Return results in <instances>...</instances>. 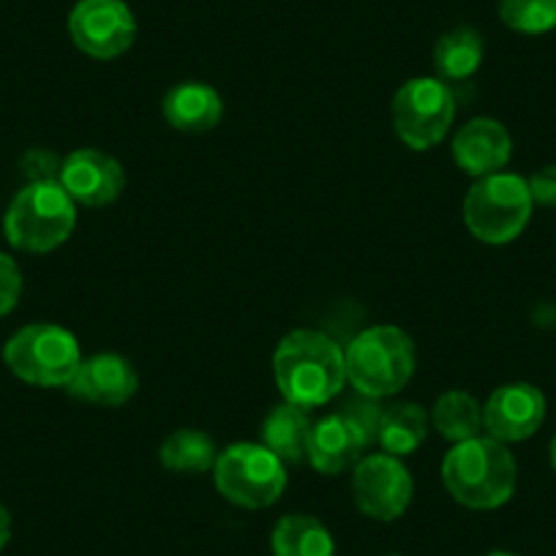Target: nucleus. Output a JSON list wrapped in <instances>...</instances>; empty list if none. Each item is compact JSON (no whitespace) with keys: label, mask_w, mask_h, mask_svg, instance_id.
Segmentation results:
<instances>
[{"label":"nucleus","mask_w":556,"mask_h":556,"mask_svg":"<svg viewBox=\"0 0 556 556\" xmlns=\"http://www.w3.org/2000/svg\"><path fill=\"white\" fill-rule=\"evenodd\" d=\"M218 458V445L207 431L178 429L159 447V462L173 475H205Z\"/></svg>","instance_id":"obj_22"},{"label":"nucleus","mask_w":556,"mask_h":556,"mask_svg":"<svg viewBox=\"0 0 556 556\" xmlns=\"http://www.w3.org/2000/svg\"><path fill=\"white\" fill-rule=\"evenodd\" d=\"M218 494L243 510H265L287 491V464L262 442H235L213 464Z\"/></svg>","instance_id":"obj_7"},{"label":"nucleus","mask_w":556,"mask_h":556,"mask_svg":"<svg viewBox=\"0 0 556 556\" xmlns=\"http://www.w3.org/2000/svg\"><path fill=\"white\" fill-rule=\"evenodd\" d=\"M23 290H25L23 267H20V262L14 260V256L0 251V317H9V314L20 306V301H23Z\"/></svg>","instance_id":"obj_25"},{"label":"nucleus","mask_w":556,"mask_h":556,"mask_svg":"<svg viewBox=\"0 0 556 556\" xmlns=\"http://www.w3.org/2000/svg\"><path fill=\"white\" fill-rule=\"evenodd\" d=\"M346 384L368 399H390L415 377V341L399 325H371L346 344Z\"/></svg>","instance_id":"obj_3"},{"label":"nucleus","mask_w":556,"mask_h":556,"mask_svg":"<svg viewBox=\"0 0 556 556\" xmlns=\"http://www.w3.org/2000/svg\"><path fill=\"white\" fill-rule=\"evenodd\" d=\"M352 500L371 521H399L415 500V478L404 458L390 453H368L352 469Z\"/></svg>","instance_id":"obj_9"},{"label":"nucleus","mask_w":556,"mask_h":556,"mask_svg":"<svg viewBox=\"0 0 556 556\" xmlns=\"http://www.w3.org/2000/svg\"><path fill=\"white\" fill-rule=\"evenodd\" d=\"M451 153L456 167L478 180L505 173L513 159V137L494 117H472L453 134Z\"/></svg>","instance_id":"obj_15"},{"label":"nucleus","mask_w":556,"mask_h":556,"mask_svg":"<svg viewBox=\"0 0 556 556\" xmlns=\"http://www.w3.org/2000/svg\"><path fill=\"white\" fill-rule=\"evenodd\" d=\"M366 447H371L366 431L344 409H339L314 420L306 462L319 475L336 478V475L355 469L361 458L366 456Z\"/></svg>","instance_id":"obj_14"},{"label":"nucleus","mask_w":556,"mask_h":556,"mask_svg":"<svg viewBox=\"0 0 556 556\" xmlns=\"http://www.w3.org/2000/svg\"><path fill=\"white\" fill-rule=\"evenodd\" d=\"M545 395L532 382L500 384L483 404V431L513 445L540 431L545 420Z\"/></svg>","instance_id":"obj_11"},{"label":"nucleus","mask_w":556,"mask_h":556,"mask_svg":"<svg viewBox=\"0 0 556 556\" xmlns=\"http://www.w3.org/2000/svg\"><path fill=\"white\" fill-rule=\"evenodd\" d=\"M273 379L285 401L319 409L339 399L346 384L344 346L323 330H292L273 352Z\"/></svg>","instance_id":"obj_1"},{"label":"nucleus","mask_w":556,"mask_h":556,"mask_svg":"<svg viewBox=\"0 0 556 556\" xmlns=\"http://www.w3.org/2000/svg\"><path fill=\"white\" fill-rule=\"evenodd\" d=\"M63 156L50 151V148H28L20 159V175L25 184H50V180H61Z\"/></svg>","instance_id":"obj_24"},{"label":"nucleus","mask_w":556,"mask_h":556,"mask_svg":"<svg viewBox=\"0 0 556 556\" xmlns=\"http://www.w3.org/2000/svg\"><path fill=\"white\" fill-rule=\"evenodd\" d=\"M139 374L128 357L117 352H96L83 357L77 374L66 384L68 395L85 401V404L117 409L137 395Z\"/></svg>","instance_id":"obj_13"},{"label":"nucleus","mask_w":556,"mask_h":556,"mask_svg":"<svg viewBox=\"0 0 556 556\" xmlns=\"http://www.w3.org/2000/svg\"><path fill=\"white\" fill-rule=\"evenodd\" d=\"M442 483L469 510H496L516 494L518 464L505 442L489 434L456 442L442 458Z\"/></svg>","instance_id":"obj_2"},{"label":"nucleus","mask_w":556,"mask_h":556,"mask_svg":"<svg viewBox=\"0 0 556 556\" xmlns=\"http://www.w3.org/2000/svg\"><path fill=\"white\" fill-rule=\"evenodd\" d=\"M485 58V39L472 25H456L445 30L434 45V72L442 83L451 85L453 90L458 85H467L475 74L480 72Z\"/></svg>","instance_id":"obj_17"},{"label":"nucleus","mask_w":556,"mask_h":556,"mask_svg":"<svg viewBox=\"0 0 556 556\" xmlns=\"http://www.w3.org/2000/svg\"><path fill=\"white\" fill-rule=\"evenodd\" d=\"M68 36L83 55L115 61L137 41V17L126 0H77L68 12Z\"/></svg>","instance_id":"obj_10"},{"label":"nucleus","mask_w":556,"mask_h":556,"mask_svg":"<svg viewBox=\"0 0 556 556\" xmlns=\"http://www.w3.org/2000/svg\"><path fill=\"white\" fill-rule=\"evenodd\" d=\"M273 556H336V540L323 518L312 513H287L270 532Z\"/></svg>","instance_id":"obj_20"},{"label":"nucleus","mask_w":556,"mask_h":556,"mask_svg":"<svg viewBox=\"0 0 556 556\" xmlns=\"http://www.w3.org/2000/svg\"><path fill=\"white\" fill-rule=\"evenodd\" d=\"M77 229V202L61 180L25 184L3 213V235L9 245L25 254H50L61 249Z\"/></svg>","instance_id":"obj_4"},{"label":"nucleus","mask_w":556,"mask_h":556,"mask_svg":"<svg viewBox=\"0 0 556 556\" xmlns=\"http://www.w3.org/2000/svg\"><path fill=\"white\" fill-rule=\"evenodd\" d=\"M9 540H12V513H9V507L0 502V554H3V548L9 545Z\"/></svg>","instance_id":"obj_27"},{"label":"nucleus","mask_w":556,"mask_h":556,"mask_svg":"<svg viewBox=\"0 0 556 556\" xmlns=\"http://www.w3.org/2000/svg\"><path fill=\"white\" fill-rule=\"evenodd\" d=\"M9 371L34 388H66L83 363V346L68 328L55 323H30L3 344Z\"/></svg>","instance_id":"obj_6"},{"label":"nucleus","mask_w":556,"mask_h":556,"mask_svg":"<svg viewBox=\"0 0 556 556\" xmlns=\"http://www.w3.org/2000/svg\"><path fill=\"white\" fill-rule=\"evenodd\" d=\"M532 202L540 207H556V164L534 169L527 178Z\"/></svg>","instance_id":"obj_26"},{"label":"nucleus","mask_w":556,"mask_h":556,"mask_svg":"<svg viewBox=\"0 0 556 556\" xmlns=\"http://www.w3.org/2000/svg\"><path fill=\"white\" fill-rule=\"evenodd\" d=\"M534 202L523 175L494 173L478 178L464 197V224L485 245H507L532 222Z\"/></svg>","instance_id":"obj_5"},{"label":"nucleus","mask_w":556,"mask_h":556,"mask_svg":"<svg viewBox=\"0 0 556 556\" xmlns=\"http://www.w3.org/2000/svg\"><path fill=\"white\" fill-rule=\"evenodd\" d=\"M61 186L77 207H106L126 191V169L99 148H77L63 156Z\"/></svg>","instance_id":"obj_12"},{"label":"nucleus","mask_w":556,"mask_h":556,"mask_svg":"<svg viewBox=\"0 0 556 556\" xmlns=\"http://www.w3.org/2000/svg\"><path fill=\"white\" fill-rule=\"evenodd\" d=\"M429 412L417 401H395L382 406V417L377 426V445L382 453L406 458L420 451L429 437Z\"/></svg>","instance_id":"obj_19"},{"label":"nucleus","mask_w":556,"mask_h":556,"mask_svg":"<svg viewBox=\"0 0 556 556\" xmlns=\"http://www.w3.org/2000/svg\"><path fill=\"white\" fill-rule=\"evenodd\" d=\"M483 556H521V554H516V551H489V554H483Z\"/></svg>","instance_id":"obj_29"},{"label":"nucleus","mask_w":556,"mask_h":556,"mask_svg":"<svg viewBox=\"0 0 556 556\" xmlns=\"http://www.w3.org/2000/svg\"><path fill=\"white\" fill-rule=\"evenodd\" d=\"M496 14L513 34L543 36L556 30V0H496Z\"/></svg>","instance_id":"obj_23"},{"label":"nucleus","mask_w":556,"mask_h":556,"mask_svg":"<svg viewBox=\"0 0 556 556\" xmlns=\"http://www.w3.org/2000/svg\"><path fill=\"white\" fill-rule=\"evenodd\" d=\"M456 90L440 77H412L395 90L390 117L395 137L409 151L426 153L442 146L458 112Z\"/></svg>","instance_id":"obj_8"},{"label":"nucleus","mask_w":556,"mask_h":556,"mask_svg":"<svg viewBox=\"0 0 556 556\" xmlns=\"http://www.w3.org/2000/svg\"><path fill=\"white\" fill-rule=\"evenodd\" d=\"M431 426L451 445L483 434V404L469 390H447L431 409Z\"/></svg>","instance_id":"obj_21"},{"label":"nucleus","mask_w":556,"mask_h":556,"mask_svg":"<svg viewBox=\"0 0 556 556\" xmlns=\"http://www.w3.org/2000/svg\"><path fill=\"white\" fill-rule=\"evenodd\" d=\"M312 426V412L290 404V401H281L262 420V445L276 453L285 464H303L308 458Z\"/></svg>","instance_id":"obj_18"},{"label":"nucleus","mask_w":556,"mask_h":556,"mask_svg":"<svg viewBox=\"0 0 556 556\" xmlns=\"http://www.w3.org/2000/svg\"><path fill=\"white\" fill-rule=\"evenodd\" d=\"M548 462H551V469L556 472V434H554V440H551V445H548Z\"/></svg>","instance_id":"obj_28"},{"label":"nucleus","mask_w":556,"mask_h":556,"mask_svg":"<svg viewBox=\"0 0 556 556\" xmlns=\"http://www.w3.org/2000/svg\"><path fill=\"white\" fill-rule=\"evenodd\" d=\"M384 556H404V554H384Z\"/></svg>","instance_id":"obj_30"},{"label":"nucleus","mask_w":556,"mask_h":556,"mask_svg":"<svg viewBox=\"0 0 556 556\" xmlns=\"http://www.w3.org/2000/svg\"><path fill=\"white\" fill-rule=\"evenodd\" d=\"M162 115L180 134H207L224 117V99L213 85L186 79L169 88L162 99Z\"/></svg>","instance_id":"obj_16"}]
</instances>
